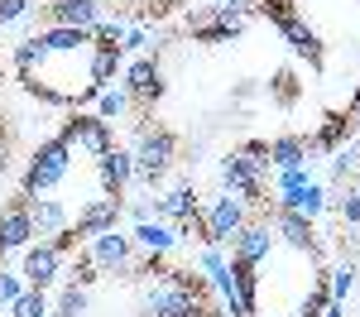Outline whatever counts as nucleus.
I'll use <instances>...</instances> for the list:
<instances>
[{
  "label": "nucleus",
  "instance_id": "obj_1",
  "mask_svg": "<svg viewBox=\"0 0 360 317\" xmlns=\"http://www.w3.org/2000/svg\"><path fill=\"white\" fill-rule=\"evenodd\" d=\"M202 284H197L193 269H168L159 274V284L144 288V317H202Z\"/></svg>",
  "mask_w": 360,
  "mask_h": 317
},
{
  "label": "nucleus",
  "instance_id": "obj_2",
  "mask_svg": "<svg viewBox=\"0 0 360 317\" xmlns=\"http://www.w3.org/2000/svg\"><path fill=\"white\" fill-rule=\"evenodd\" d=\"M269 173H274V164H269V144L264 140H250L245 149H236V154L221 159L226 193H236V198L250 202V207L264 202V178H269Z\"/></svg>",
  "mask_w": 360,
  "mask_h": 317
},
{
  "label": "nucleus",
  "instance_id": "obj_3",
  "mask_svg": "<svg viewBox=\"0 0 360 317\" xmlns=\"http://www.w3.org/2000/svg\"><path fill=\"white\" fill-rule=\"evenodd\" d=\"M72 144L63 140V135H53V140H44L34 154H29V169H25V183H20V193L25 198H44V193H53L58 183L68 178V169H72Z\"/></svg>",
  "mask_w": 360,
  "mask_h": 317
},
{
  "label": "nucleus",
  "instance_id": "obj_4",
  "mask_svg": "<svg viewBox=\"0 0 360 317\" xmlns=\"http://www.w3.org/2000/svg\"><path fill=\"white\" fill-rule=\"evenodd\" d=\"M130 154H135V178L154 188V183H164V173L173 169L178 140H173V130H139V140L130 144Z\"/></svg>",
  "mask_w": 360,
  "mask_h": 317
},
{
  "label": "nucleus",
  "instance_id": "obj_5",
  "mask_svg": "<svg viewBox=\"0 0 360 317\" xmlns=\"http://www.w3.org/2000/svg\"><path fill=\"white\" fill-rule=\"evenodd\" d=\"M245 15H250L245 0H236V5H212V10L188 15V34H193L197 44H231V39H240Z\"/></svg>",
  "mask_w": 360,
  "mask_h": 317
},
{
  "label": "nucleus",
  "instance_id": "obj_6",
  "mask_svg": "<svg viewBox=\"0 0 360 317\" xmlns=\"http://www.w3.org/2000/svg\"><path fill=\"white\" fill-rule=\"evenodd\" d=\"M82 255L96 264V274H135V240L125 235V231H101V235H91L82 245Z\"/></svg>",
  "mask_w": 360,
  "mask_h": 317
},
{
  "label": "nucleus",
  "instance_id": "obj_7",
  "mask_svg": "<svg viewBox=\"0 0 360 317\" xmlns=\"http://www.w3.org/2000/svg\"><path fill=\"white\" fill-rule=\"evenodd\" d=\"M245 221H250V202H240L236 193L212 198V202H207V212H202V245H226Z\"/></svg>",
  "mask_w": 360,
  "mask_h": 317
},
{
  "label": "nucleus",
  "instance_id": "obj_8",
  "mask_svg": "<svg viewBox=\"0 0 360 317\" xmlns=\"http://www.w3.org/2000/svg\"><path fill=\"white\" fill-rule=\"evenodd\" d=\"M58 135L72 144V149L91 154V159H101V154L115 144L111 140V120H101L96 111H91V115H86V111H72L68 120H63V130H58Z\"/></svg>",
  "mask_w": 360,
  "mask_h": 317
},
{
  "label": "nucleus",
  "instance_id": "obj_9",
  "mask_svg": "<svg viewBox=\"0 0 360 317\" xmlns=\"http://www.w3.org/2000/svg\"><path fill=\"white\" fill-rule=\"evenodd\" d=\"M226 245H231V259H240V264H264V259L274 255L278 235H274V226H269V216H259V221L250 216Z\"/></svg>",
  "mask_w": 360,
  "mask_h": 317
},
{
  "label": "nucleus",
  "instance_id": "obj_10",
  "mask_svg": "<svg viewBox=\"0 0 360 317\" xmlns=\"http://www.w3.org/2000/svg\"><path fill=\"white\" fill-rule=\"evenodd\" d=\"M120 212H125V202L101 193V198L86 202V207H77V216H72V226H68V231L77 235V245H86L91 235H101V231H115V226H120Z\"/></svg>",
  "mask_w": 360,
  "mask_h": 317
},
{
  "label": "nucleus",
  "instance_id": "obj_11",
  "mask_svg": "<svg viewBox=\"0 0 360 317\" xmlns=\"http://www.w3.org/2000/svg\"><path fill=\"white\" fill-rule=\"evenodd\" d=\"M25 245H34V216H29V198L20 193L0 207V255H15Z\"/></svg>",
  "mask_w": 360,
  "mask_h": 317
},
{
  "label": "nucleus",
  "instance_id": "obj_12",
  "mask_svg": "<svg viewBox=\"0 0 360 317\" xmlns=\"http://www.w3.org/2000/svg\"><path fill=\"white\" fill-rule=\"evenodd\" d=\"M269 226H274V235L288 245V250H298V255H322V245H317V231H312V221L307 216H298V212H283V207H274L269 212Z\"/></svg>",
  "mask_w": 360,
  "mask_h": 317
},
{
  "label": "nucleus",
  "instance_id": "obj_13",
  "mask_svg": "<svg viewBox=\"0 0 360 317\" xmlns=\"http://www.w3.org/2000/svg\"><path fill=\"white\" fill-rule=\"evenodd\" d=\"M96 183H101L106 198H125V188L135 183V154L120 149V144H111V149L96 159Z\"/></svg>",
  "mask_w": 360,
  "mask_h": 317
},
{
  "label": "nucleus",
  "instance_id": "obj_14",
  "mask_svg": "<svg viewBox=\"0 0 360 317\" xmlns=\"http://www.w3.org/2000/svg\"><path fill=\"white\" fill-rule=\"evenodd\" d=\"M25 284L29 288H49L63 279V250L53 240H39V245H25Z\"/></svg>",
  "mask_w": 360,
  "mask_h": 317
},
{
  "label": "nucleus",
  "instance_id": "obj_15",
  "mask_svg": "<svg viewBox=\"0 0 360 317\" xmlns=\"http://www.w3.org/2000/svg\"><path fill=\"white\" fill-rule=\"evenodd\" d=\"M259 264H240L231 259V293H226V308L231 317H255L259 313Z\"/></svg>",
  "mask_w": 360,
  "mask_h": 317
},
{
  "label": "nucleus",
  "instance_id": "obj_16",
  "mask_svg": "<svg viewBox=\"0 0 360 317\" xmlns=\"http://www.w3.org/2000/svg\"><path fill=\"white\" fill-rule=\"evenodd\" d=\"M44 20L49 25H68V29H91L106 20V5L101 0H49L44 5Z\"/></svg>",
  "mask_w": 360,
  "mask_h": 317
},
{
  "label": "nucleus",
  "instance_id": "obj_17",
  "mask_svg": "<svg viewBox=\"0 0 360 317\" xmlns=\"http://www.w3.org/2000/svg\"><path fill=\"white\" fill-rule=\"evenodd\" d=\"M125 91H130L135 106H154V101L164 96V67H159L154 58H135V63L125 67Z\"/></svg>",
  "mask_w": 360,
  "mask_h": 317
},
{
  "label": "nucleus",
  "instance_id": "obj_18",
  "mask_svg": "<svg viewBox=\"0 0 360 317\" xmlns=\"http://www.w3.org/2000/svg\"><path fill=\"white\" fill-rule=\"evenodd\" d=\"M278 34H283V44H288V48H293L298 58H307L312 67H322V58H327V48H322V34H317V29L307 25L303 15L283 20V25H278Z\"/></svg>",
  "mask_w": 360,
  "mask_h": 317
},
{
  "label": "nucleus",
  "instance_id": "obj_19",
  "mask_svg": "<svg viewBox=\"0 0 360 317\" xmlns=\"http://www.w3.org/2000/svg\"><path fill=\"white\" fill-rule=\"evenodd\" d=\"M154 207H159V221H173V226H183V221H202L193 183H178V188H168V193L154 202Z\"/></svg>",
  "mask_w": 360,
  "mask_h": 317
},
{
  "label": "nucleus",
  "instance_id": "obj_20",
  "mask_svg": "<svg viewBox=\"0 0 360 317\" xmlns=\"http://www.w3.org/2000/svg\"><path fill=\"white\" fill-rule=\"evenodd\" d=\"M29 216H34V235H44V240H53V235H63L72 226L68 207L58 198H29Z\"/></svg>",
  "mask_w": 360,
  "mask_h": 317
},
{
  "label": "nucleus",
  "instance_id": "obj_21",
  "mask_svg": "<svg viewBox=\"0 0 360 317\" xmlns=\"http://www.w3.org/2000/svg\"><path fill=\"white\" fill-rule=\"evenodd\" d=\"M351 135H356V120H351L346 111H332L327 120H322V130L307 140V149H312V154H336V149H346Z\"/></svg>",
  "mask_w": 360,
  "mask_h": 317
},
{
  "label": "nucleus",
  "instance_id": "obj_22",
  "mask_svg": "<svg viewBox=\"0 0 360 317\" xmlns=\"http://www.w3.org/2000/svg\"><path fill=\"white\" fill-rule=\"evenodd\" d=\"M274 207H283V212H298V216H317L322 207H327V193H322V183L312 178V183H303V188H288V193H274Z\"/></svg>",
  "mask_w": 360,
  "mask_h": 317
},
{
  "label": "nucleus",
  "instance_id": "obj_23",
  "mask_svg": "<svg viewBox=\"0 0 360 317\" xmlns=\"http://www.w3.org/2000/svg\"><path fill=\"white\" fill-rule=\"evenodd\" d=\"M130 240H135V250H144V255H168V250L178 245V231L154 216V221H135Z\"/></svg>",
  "mask_w": 360,
  "mask_h": 317
},
{
  "label": "nucleus",
  "instance_id": "obj_24",
  "mask_svg": "<svg viewBox=\"0 0 360 317\" xmlns=\"http://www.w3.org/2000/svg\"><path fill=\"white\" fill-rule=\"evenodd\" d=\"M34 39L49 48V58H53V53H82L86 44H91V34H86V29H68V25H44Z\"/></svg>",
  "mask_w": 360,
  "mask_h": 317
},
{
  "label": "nucleus",
  "instance_id": "obj_25",
  "mask_svg": "<svg viewBox=\"0 0 360 317\" xmlns=\"http://www.w3.org/2000/svg\"><path fill=\"white\" fill-rule=\"evenodd\" d=\"M125 67V53L120 48H91V63H86V86L91 91H106L115 82V72Z\"/></svg>",
  "mask_w": 360,
  "mask_h": 317
},
{
  "label": "nucleus",
  "instance_id": "obj_26",
  "mask_svg": "<svg viewBox=\"0 0 360 317\" xmlns=\"http://www.w3.org/2000/svg\"><path fill=\"white\" fill-rule=\"evenodd\" d=\"M269 164L274 169H298V164H307V140L303 135H274L269 140Z\"/></svg>",
  "mask_w": 360,
  "mask_h": 317
},
{
  "label": "nucleus",
  "instance_id": "obj_27",
  "mask_svg": "<svg viewBox=\"0 0 360 317\" xmlns=\"http://www.w3.org/2000/svg\"><path fill=\"white\" fill-rule=\"evenodd\" d=\"M10 63H15V72H20V77H34V72H44V63H49V48H44V44L29 34V39H20V44H15Z\"/></svg>",
  "mask_w": 360,
  "mask_h": 317
},
{
  "label": "nucleus",
  "instance_id": "obj_28",
  "mask_svg": "<svg viewBox=\"0 0 360 317\" xmlns=\"http://www.w3.org/2000/svg\"><path fill=\"white\" fill-rule=\"evenodd\" d=\"M130 106H135V101H130V91H125V86H106V91H101V96H96V115H101V120H120V115H130Z\"/></svg>",
  "mask_w": 360,
  "mask_h": 317
},
{
  "label": "nucleus",
  "instance_id": "obj_29",
  "mask_svg": "<svg viewBox=\"0 0 360 317\" xmlns=\"http://www.w3.org/2000/svg\"><path fill=\"white\" fill-rule=\"evenodd\" d=\"M10 317H49V293H44V288H25V293L10 303Z\"/></svg>",
  "mask_w": 360,
  "mask_h": 317
},
{
  "label": "nucleus",
  "instance_id": "obj_30",
  "mask_svg": "<svg viewBox=\"0 0 360 317\" xmlns=\"http://www.w3.org/2000/svg\"><path fill=\"white\" fill-rule=\"evenodd\" d=\"M53 317H82L86 313V288H77V284H68L63 293H58V303L49 308Z\"/></svg>",
  "mask_w": 360,
  "mask_h": 317
},
{
  "label": "nucleus",
  "instance_id": "obj_31",
  "mask_svg": "<svg viewBox=\"0 0 360 317\" xmlns=\"http://www.w3.org/2000/svg\"><path fill=\"white\" fill-rule=\"evenodd\" d=\"M351 288H356V264H336L332 274H327V293H332V303H346Z\"/></svg>",
  "mask_w": 360,
  "mask_h": 317
},
{
  "label": "nucleus",
  "instance_id": "obj_32",
  "mask_svg": "<svg viewBox=\"0 0 360 317\" xmlns=\"http://www.w3.org/2000/svg\"><path fill=\"white\" fill-rule=\"evenodd\" d=\"M250 10H255V15H264L269 25H283V20H293V15H298V10H293V0H255Z\"/></svg>",
  "mask_w": 360,
  "mask_h": 317
},
{
  "label": "nucleus",
  "instance_id": "obj_33",
  "mask_svg": "<svg viewBox=\"0 0 360 317\" xmlns=\"http://www.w3.org/2000/svg\"><path fill=\"white\" fill-rule=\"evenodd\" d=\"M269 96H274L278 106H293V101H298V77H293V72H274V82H269Z\"/></svg>",
  "mask_w": 360,
  "mask_h": 317
},
{
  "label": "nucleus",
  "instance_id": "obj_34",
  "mask_svg": "<svg viewBox=\"0 0 360 317\" xmlns=\"http://www.w3.org/2000/svg\"><path fill=\"white\" fill-rule=\"evenodd\" d=\"M327 303H332V293H327V279H317V284H312V293L303 298L298 317H322V313H327Z\"/></svg>",
  "mask_w": 360,
  "mask_h": 317
},
{
  "label": "nucleus",
  "instance_id": "obj_35",
  "mask_svg": "<svg viewBox=\"0 0 360 317\" xmlns=\"http://www.w3.org/2000/svg\"><path fill=\"white\" fill-rule=\"evenodd\" d=\"M34 15V0H0V29L20 25V20H29Z\"/></svg>",
  "mask_w": 360,
  "mask_h": 317
},
{
  "label": "nucleus",
  "instance_id": "obj_36",
  "mask_svg": "<svg viewBox=\"0 0 360 317\" xmlns=\"http://www.w3.org/2000/svg\"><path fill=\"white\" fill-rule=\"evenodd\" d=\"M303 183H312V173H307V164H298V169H274V193H288V188H303Z\"/></svg>",
  "mask_w": 360,
  "mask_h": 317
},
{
  "label": "nucleus",
  "instance_id": "obj_37",
  "mask_svg": "<svg viewBox=\"0 0 360 317\" xmlns=\"http://www.w3.org/2000/svg\"><path fill=\"white\" fill-rule=\"evenodd\" d=\"M336 212H341L346 226H360V193H346V198L336 202Z\"/></svg>",
  "mask_w": 360,
  "mask_h": 317
},
{
  "label": "nucleus",
  "instance_id": "obj_38",
  "mask_svg": "<svg viewBox=\"0 0 360 317\" xmlns=\"http://www.w3.org/2000/svg\"><path fill=\"white\" fill-rule=\"evenodd\" d=\"M144 44H149L144 29H125V44H120V48H144Z\"/></svg>",
  "mask_w": 360,
  "mask_h": 317
},
{
  "label": "nucleus",
  "instance_id": "obj_39",
  "mask_svg": "<svg viewBox=\"0 0 360 317\" xmlns=\"http://www.w3.org/2000/svg\"><path fill=\"white\" fill-rule=\"evenodd\" d=\"M346 115H351V120H356V125H360V91H356V96H351V101H346Z\"/></svg>",
  "mask_w": 360,
  "mask_h": 317
},
{
  "label": "nucleus",
  "instance_id": "obj_40",
  "mask_svg": "<svg viewBox=\"0 0 360 317\" xmlns=\"http://www.w3.org/2000/svg\"><path fill=\"white\" fill-rule=\"evenodd\" d=\"M322 317H346V313H341V303H327V313H322Z\"/></svg>",
  "mask_w": 360,
  "mask_h": 317
},
{
  "label": "nucleus",
  "instance_id": "obj_41",
  "mask_svg": "<svg viewBox=\"0 0 360 317\" xmlns=\"http://www.w3.org/2000/svg\"><path fill=\"white\" fill-rule=\"evenodd\" d=\"M231 5H236V0H231Z\"/></svg>",
  "mask_w": 360,
  "mask_h": 317
}]
</instances>
